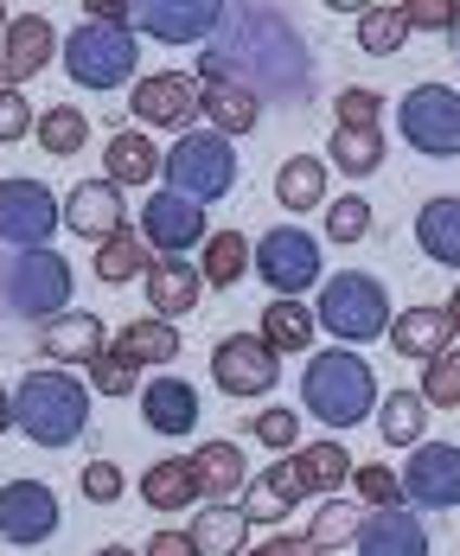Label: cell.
I'll use <instances>...</instances> for the list:
<instances>
[{"instance_id": "cell-38", "label": "cell", "mask_w": 460, "mask_h": 556, "mask_svg": "<svg viewBox=\"0 0 460 556\" xmlns=\"http://www.w3.org/2000/svg\"><path fill=\"white\" fill-rule=\"evenodd\" d=\"M333 167L365 179V173L384 167V135L378 128H333Z\"/></svg>"}, {"instance_id": "cell-22", "label": "cell", "mask_w": 460, "mask_h": 556, "mask_svg": "<svg viewBox=\"0 0 460 556\" xmlns=\"http://www.w3.org/2000/svg\"><path fill=\"white\" fill-rule=\"evenodd\" d=\"M448 339H455L448 307H409V314L391 320V352H397V358H442Z\"/></svg>"}, {"instance_id": "cell-48", "label": "cell", "mask_w": 460, "mask_h": 556, "mask_svg": "<svg viewBox=\"0 0 460 556\" xmlns=\"http://www.w3.org/2000/svg\"><path fill=\"white\" fill-rule=\"evenodd\" d=\"M333 103H340V128H378V110H384V97H378V90H365V84L340 90Z\"/></svg>"}, {"instance_id": "cell-10", "label": "cell", "mask_w": 460, "mask_h": 556, "mask_svg": "<svg viewBox=\"0 0 460 556\" xmlns=\"http://www.w3.org/2000/svg\"><path fill=\"white\" fill-rule=\"evenodd\" d=\"M218 26H225V7H212V0H148V7H135V33H148V39H161V46H212L218 39Z\"/></svg>"}, {"instance_id": "cell-55", "label": "cell", "mask_w": 460, "mask_h": 556, "mask_svg": "<svg viewBox=\"0 0 460 556\" xmlns=\"http://www.w3.org/2000/svg\"><path fill=\"white\" fill-rule=\"evenodd\" d=\"M97 556H135V551H122V544H110V551H97Z\"/></svg>"}, {"instance_id": "cell-34", "label": "cell", "mask_w": 460, "mask_h": 556, "mask_svg": "<svg viewBox=\"0 0 460 556\" xmlns=\"http://www.w3.org/2000/svg\"><path fill=\"white\" fill-rule=\"evenodd\" d=\"M263 345L269 352H314V307L307 301H269L263 307Z\"/></svg>"}, {"instance_id": "cell-52", "label": "cell", "mask_w": 460, "mask_h": 556, "mask_svg": "<svg viewBox=\"0 0 460 556\" xmlns=\"http://www.w3.org/2000/svg\"><path fill=\"white\" fill-rule=\"evenodd\" d=\"M256 556H320V551H314V538H269Z\"/></svg>"}, {"instance_id": "cell-9", "label": "cell", "mask_w": 460, "mask_h": 556, "mask_svg": "<svg viewBox=\"0 0 460 556\" xmlns=\"http://www.w3.org/2000/svg\"><path fill=\"white\" fill-rule=\"evenodd\" d=\"M282 378V352H269L263 333H230L212 345V384L225 396H269Z\"/></svg>"}, {"instance_id": "cell-25", "label": "cell", "mask_w": 460, "mask_h": 556, "mask_svg": "<svg viewBox=\"0 0 460 556\" xmlns=\"http://www.w3.org/2000/svg\"><path fill=\"white\" fill-rule=\"evenodd\" d=\"M192 473H199V500H212V505H225L230 493L250 486V467H243V447L237 442H205L192 454Z\"/></svg>"}, {"instance_id": "cell-40", "label": "cell", "mask_w": 460, "mask_h": 556, "mask_svg": "<svg viewBox=\"0 0 460 556\" xmlns=\"http://www.w3.org/2000/svg\"><path fill=\"white\" fill-rule=\"evenodd\" d=\"M33 135H39V148H46L52 161H71V154H84V141H90V122H84V110H46Z\"/></svg>"}, {"instance_id": "cell-3", "label": "cell", "mask_w": 460, "mask_h": 556, "mask_svg": "<svg viewBox=\"0 0 460 556\" xmlns=\"http://www.w3.org/2000/svg\"><path fill=\"white\" fill-rule=\"evenodd\" d=\"M301 396L314 403V416L327 429H352L365 422V409H378V371L358 358V352H314L307 378H301Z\"/></svg>"}, {"instance_id": "cell-35", "label": "cell", "mask_w": 460, "mask_h": 556, "mask_svg": "<svg viewBox=\"0 0 460 556\" xmlns=\"http://www.w3.org/2000/svg\"><path fill=\"white\" fill-rule=\"evenodd\" d=\"M115 352H128L135 365H173L179 358V333H173V320L148 314V320H128L115 333Z\"/></svg>"}, {"instance_id": "cell-16", "label": "cell", "mask_w": 460, "mask_h": 556, "mask_svg": "<svg viewBox=\"0 0 460 556\" xmlns=\"http://www.w3.org/2000/svg\"><path fill=\"white\" fill-rule=\"evenodd\" d=\"M58 58V33L46 13H20L13 26H7V39H0V84L7 90H20L26 77H39L46 64Z\"/></svg>"}, {"instance_id": "cell-54", "label": "cell", "mask_w": 460, "mask_h": 556, "mask_svg": "<svg viewBox=\"0 0 460 556\" xmlns=\"http://www.w3.org/2000/svg\"><path fill=\"white\" fill-rule=\"evenodd\" d=\"M448 320H455V333H460V288L448 294Z\"/></svg>"}, {"instance_id": "cell-2", "label": "cell", "mask_w": 460, "mask_h": 556, "mask_svg": "<svg viewBox=\"0 0 460 556\" xmlns=\"http://www.w3.org/2000/svg\"><path fill=\"white\" fill-rule=\"evenodd\" d=\"M13 429L33 435L39 447H71L90 429V390L77 378H64L58 365L20 378V390H13Z\"/></svg>"}, {"instance_id": "cell-18", "label": "cell", "mask_w": 460, "mask_h": 556, "mask_svg": "<svg viewBox=\"0 0 460 556\" xmlns=\"http://www.w3.org/2000/svg\"><path fill=\"white\" fill-rule=\"evenodd\" d=\"M64 230H77V237H115L122 230V186L110 179H84V186H71L64 192Z\"/></svg>"}, {"instance_id": "cell-14", "label": "cell", "mask_w": 460, "mask_h": 556, "mask_svg": "<svg viewBox=\"0 0 460 556\" xmlns=\"http://www.w3.org/2000/svg\"><path fill=\"white\" fill-rule=\"evenodd\" d=\"M403 500L429 505V511H455L460 505V447L455 442H416L403 467Z\"/></svg>"}, {"instance_id": "cell-15", "label": "cell", "mask_w": 460, "mask_h": 556, "mask_svg": "<svg viewBox=\"0 0 460 556\" xmlns=\"http://www.w3.org/2000/svg\"><path fill=\"white\" fill-rule=\"evenodd\" d=\"M256 269H263V281L276 294H301V288H314V276H320V250H314L307 230L282 224V230H269L256 243Z\"/></svg>"}, {"instance_id": "cell-43", "label": "cell", "mask_w": 460, "mask_h": 556, "mask_svg": "<svg viewBox=\"0 0 460 556\" xmlns=\"http://www.w3.org/2000/svg\"><path fill=\"white\" fill-rule=\"evenodd\" d=\"M352 486H358V505H371V511H384V505H403V480L391 473V467H378V460L352 467Z\"/></svg>"}, {"instance_id": "cell-41", "label": "cell", "mask_w": 460, "mask_h": 556, "mask_svg": "<svg viewBox=\"0 0 460 556\" xmlns=\"http://www.w3.org/2000/svg\"><path fill=\"white\" fill-rule=\"evenodd\" d=\"M403 39H409V13L403 7H365L358 13V46L365 52L391 58V52H403Z\"/></svg>"}, {"instance_id": "cell-29", "label": "cell", "mask_w": 460, "mask_h": 556, "mask_svg": "<svg viewBox=\"0 0 460 556\" xmlns=\"http://www.w3.org/2000/svg\"><path fill=\"white\" fill-rule=\"evenodd\" d=\"M199 288H205V276H199V269H186V263H173V256H161V263L148 269V301H154V314H161V320L192 314V307H199Z\"/></svg>"}, {"instance_id": "cell-30", "label": "cell", "mask_w": 460, "mask_h": 556, "mask_svg": "<svg viewBox=\"0 0 460 556\" xmlns=\"http://www.w3.org/2000/svg\"><path fill=\"white\" fill-rule=\"evenodd\" d=\"M103 161H110V186H148V179H161V148L148 141V135H110V148H103Z\"/></svg>"}, {"instance_id": "cell-28", "label": "cell", "mask_w": 460, "mask_h": 556, "mask_svg": "<svg viewBox=\"0 0 460 556\" xmlns=\"http://www.w3.org/2000/svg\"><path fill=\"white\" fill-rule=\"evenodd\" d=\"M141 500L161 505V511H186V505H205V500H199V473H192V454L154 460V467L141 473Z\"/></svg>"}, {"instance_id": "cell-51", "label": "cell", "mask_w": 460, "mask_h": 556, "mask_svg": "<svg viewBox=\"0 0 460 556\" xmlns=\"http://www.w3.org/2000/svg\"><path fill=\"white\" fill-rule=\"evenodd\" d=\"M141 556H199V551H192V538H186V531H154V544H148Z\"/></svg>"}, {"instance_id": "cell-53", "label": "cell", "mask_w": 460, "mask_h": 556, "mask_svg": "<svg viewBox=\"0 0 460 556\" xmlns=\"http://www.w3.org/2000/svg\"><path fill=\"white\" fill-rule=\"evenodd\" d=\"M13 429V396H7V384H0V435Z\"/></svg>"}, {"instance_id": "cell-23", "label": "cell", "mask_w": 460, "mask_h": 556, "mask_svg": "<svg viewBox=\"0 0 460 556\" xmlns=\"http://www.w3.org/2000/svg\"><path fill=\"white\" fill-rule=\"evenodd\" d=\"M199 115H212L218 135H250L263 122V103L243 90V84H225V77H199Z\"/></svg>"}, {"instance_id": "cell-13", "label": "cell", "mask_w": 460, "mask_h": 556, "mask_svg": "<svg viewBox=\"0 0 460 556\" xmlns=\"http://www.w3.org/2000/svg\"><path fill=\"white\" fill-rule=\"evenodd\" d=\"M0 538L20 551L58 538V493L46 480H7L0 486Z\"/></svg>"}, {"instance_id": "cell-37", "label": "cell", "mask_w": 460, "mask_h": 556, "mask_svg": "<svg viewBox=\"0 0 460 556\" xmlns=\"http://www.w3.org/2000/svg\"><path fill=\"white\" fill-rule=\"evenodd\" d=\"M365 531V505H352V500H320L314 505V525H307V538H314V551H333V544H352Z\"/></svg>"}, {"instance_id": "cell-57", "label": "cell", "mask_w": 460, "mask_h": 556, "mask_svg": "<svg viewBox=\"0 0 460 556\" xmlns=\"http://www.w3.org/2000/svg\"><path fill=\"white\" fill-rule=\"evenodd\" d=\"M0 90H7V84H0Z\"/></svg>"}, {"instance_id": "cell-5", "label": "cell", "mask_w": 460, "mask_h": 556, "mask_svg": "<svg viewBox=\"0 0 460 556\" xmlns=\"http://www.w3.org/2000/svg\"><path fill=\"white\" fill-rule=\"evenodd\" d=\"M320 327L345 345H371L378 333H391V294L384 281L365 276V269H345V276L327 281L320 294Z\"/></svg>"}, {"instance_id": "cell-49", "label": "cell", "mask_w": 460, "mask_h": 556, "mask_svg": "<svg viewBox=\"0 0 460 556\" xmlns=\"http://www.w3.org/2000/svg\"><path fill=\"white\" fill-rule=\"evenodd\" d=\"M77 486H84V500H97V505H115V500H122V467H115V460H90Z\"/></svg>"}, {"instance_id": "cell-11", "label": "cell", "mask_w": 460, "mask_h": 556, "mask_svg": "<svg viewBox=\"0 0 460 556\" xmlns=\"http://www.w3.org/2000/svg\"><path fill=\"white\" fill-rule=\"evenodd\" d=\"M135 230L148 237L154 256H173V263H179V250H199V243H205V205L167 186V192H154V199L141 205V224H135Z\"/></svg>"}, {"instance_id": "cell-31", "label": "cell", "mask_w": 460, "mask_h": 556, "mask_svg": "<svg viewBox=\"0 0 460 556\" xmlns=\"http://www.w3.org/2000/svg\"><path fill=\"white\" fill-rule=\"evenodd\" d=\"M154 263H161V256H154V250H148V237H141V230H128V224H122L115 237H103V243H97V276L110 281V288H115V281L148 276Z\"/></svg>"}, {"instance_id": "cell-27", "label": "cell", "mask_w": 460, "mask_h": 556, "mask_svg": "<svg viewBox=\"0 0 460 556\" xmlns=\"http://www.w3.org/2000/svg\"><path fill=\"white\" fill-rule=\"evenodd\" d=\"M186 538H192L199 556H243L250 518H243V505H199V518H192Z\"/></svg>"}, {"instance_id": "cell-56", "label": "cell", "mask_w": 460, "mask_h": 556, "mask_svg": "<svg viewBox=\"0 0 460 556\" xmlns=\"http://www.w3.org/2000/svg\"><path fill=\"white\" fill-rule=\"evenodd\" d=\"M7 26H13V20H7V7H0V39H7Z\"/></svg>"}, {"instance_id": "cell-12", "label": "cell", "mask_w": 460, "mask_h": 556, "mask_svg": "<svg viewBox=\"0 0 460 556\" xmlns=\"http://www.w3.org/2000/svg\"><path fill=\"white\" fill-rule=\"evenodd\" d=\"M52 230H58V199L39 179H0V243L46 250Z\"/></svg>"}, {"instance_id": "cell-32", "label": "cell", "mask_w": 460, "mask_h": 556, "mask_svg": "<svg viewBox=\"0 0 460 556\" xmlns=\"http://www.w3.org/2000/svg\"><path fill=\"white\" fill-rule=\"evenodd\" d=\"M250 269H256V243H250L243 230H212L199 276L212 281V288H237V281L250 276Z\"/></svg>"}, {"instance_id": "cell-45", "label": "cell", "mask_w": 460, "mask_h": 556, "mask_svg": "<svg viewBox=\"0 0 460 556\" xmlns=\"http://www.w3.org/2000/svg\"><path fill=\"white\" fill-rule=\"evenodd\" d=\"M135 371H141V365H135L128 352H115V345H103V352L90 358V384L110 390V396H128V390H135Z\"/></svg>"}, {"instance_id": "cell-47", "label": "cell", "mask_w": 460, "mask_h": 556, "mask_svg": "<svg viewBox=\"0 0 460 556\" xmlns=\"http://www.w3.org/2000/svg\"><path fill=\"white\" fill-rule=\"evenodd\" d=\"M33 128H39V115H33V103H26L20 90H0V148L26 141Z\"/></svg>"}, {"instance_id": "cell-8", "label": "cell", "mask_w": 460, "mask_h": 556, "mask_svg": "<svg viewBox=\"0 0 460 556\" xmlns=\"http://www.w3.org/2000/svg\"><path fill=\"white\" fill-rule=\"evenodd\" d=\"M403 135H409V148H422L429 161H455L460 154V97L448 84H416L409 97H403Z\"/></svg>"}, {"instance_id": "cell-21", "label": "cell", "mask_w": 460, "mask_h": 556, "mask_svg": "<svg viewBox=\"0 0 460 556\" xmlns=\"http://www.w3.org/2000/svg\"><path fill=\"white\" fill-rule=\"evenodd\" d=\"M141 416H148L154 435H192L199 429V390L186 378H154L141 390Z\"/></svg>"}, {"instance_id": "cell-24", "label": "cell", "mask_w": 460, "mask_h": 556, "mask_svg": "<svg viewBox=\"0 0 460 556\" xmlns=\"http://www.w3.org/2000/svg\"><path fill=\"white\" fill-rule=\"evenodd\" d=\"M39 352L52 358L58 371L64 365H90L103 352V320L97 314H58L52 327H46V339H39Z\"/></svg>"}, {"instance_id": "cell-19", "label": "cell", "mask_w": 460, "mask_h": 556, "mask_svg": "<svg viewBox=\"0 0 460 556\" xmlns=\"http://www.w3.org/2000/svg\"><path fill=\"white\" fill-rule=\"evenodd\" d=\"M358 556H429V531L409 505H384L365 518L358 531Z\"/></svg>"}, {"instance_id": "cell-7", "label": "cell", "mask_w": 460, "mask_h": 556, "mask_svg": "<svg viewBox=\"0 0 460 556\" xmlns=\"http://www.w3.org/2000/svg\"><path fill=\"white\" fill-rule=\"evenodd\" d=\"M167 186L186 192V199H225L237 186V148H230L218 128H192L167 148Z\"/></svg>"}, {"instance_id": "cell-1", "label": "cell", "mask_w": 460, "mask_h": 556, "mask_svg": "<svg viewBox=\"0 0 460 556\" xmlns=\"http://www.w3.org/2000/svg\"><path fill=\"white\" fill-rule=\"evenodd\" d=\"M199 77L243 84L256 103H301L314 90V58L294 20L276 7H225L218 39L199 52Z\"/></svg>"}, {"instance_id": "cell-46", "label": "cell", "mask_w": 460, "mask_h": 556, "mask_svg": "<svg viewBox=\"0 0 460 556\" xmlns=\"http://www.w3.org/2000/svg\"><path fill=\"white\" fill-rule=\"evenodd\" d=\"M365 230H371V205L365 199H333L327 205V237L333 243H358Z\"/></svg>"}, {"instance_id": "cell-17", "label": "cell", "mask_w": 460, "mask_h": 556, "mask_svg": "<svg viewBox=\"0 0 460 556\" xmlns=\"http://www.w3.org/2000/svg\"><path fill=\"white\" fill-rule=\"evenodd\" d=\"M128 103H135V115H141L148 128H186V135H192V115H199V77H186V71L141 77Z\"/></svg>"}, {"instance_id": "cell-33", "label": "cell", "mask_w": 460, "mask_h": 556, "mask_svg": "<svg viewBox=\"0 0 460 556\" xmlns=\"http://www.w3.org/2000/svg\"><path fill=\"white\" fill-rule=\"evenodd\" d=\"M416 237H422V250H429L435 263L460 269V199H429V205L416 212Z\"/></svg>"}, {"instance_id": "cell-26", "label": "cell", "mask_w": 460, "mask_h": 556, "mask_svg": "<svg viewBox=\"0 0 460 556\" xmlns=\"http://www.w3.org/2000/svg\"><path fill=\"white\" fill-rule=\"evenodd\" d=\"M294 460V473H301V486H307V500H333L345 480H352V454H345L340 442H314V447H294L288 454Z\"/></svg>"}, {"instance_id": "cell-39", "label": "cell", "mask_w": 460, "mask_h": 556, "mask_svg": "<svg viewBox=\"0 0 460 556\" xmlns=\"http://www.w3.org/2000/svg\"><path fill=\"white\" fill-rule=\"evenodd\" d=\"M378 422H384V442L391 447H416L422 442V429H429V403H422L416 390H391Z\"/></svg>"}, {"instance_id": "cell-20", "label": "cell", "mask_w": 460, "mask_h": 556, "mask_svg": "<svg viewBox=\"0 0 460 556\" xmlns=\"http://www.w3.org/2000/svg\"><path fill=\"white\" fill-rule=\"evenodd\" d=\"M294 505H307V486H301V473H294L288 454L263 473V480L243 486V518H250V525H282Z\"/></svg>"}, {"instance_id": "cell-58", "label": "cell", "mask_w": 460, "mask_h": 556, "mask_svg": "<svg viewBox=\"0 0 460 556\" xmlns=\"http://www.w3.org/2000/svg\"><path fill=\"white\" fill-rule=\"evenodd\" d=\"M243 556H250V551H243Z\"/></svg>"}, {"instance_id": "cell-42", "label": "cell", "mask_w": 460, "mask_h": 556, "mask_svg": "<svg viewBox=\"0 0 460 556\" xmlns=\"http://www.w3.org/2000/svg\"><path fill=\"white\" fill-rule=\"evenodd\" d=\"M422 403H429V409H460V352L429 358V371H422Z\"/></svg>"}, {"instance_id": "cell-36", "label": "cell", "mask_w": 460, "mask_h": 556, "mask_svg": "<svg viewBox=\"0 0 460 556\" xmlns=\"http://www.w3.org/2000/svg\"><path fill=\"white\" fill-rule=\"evenodd\" d=\"M276 199H282L288 212H314V205L327 199V161H314V154L282 161V173H276Z\"/></svg>"}, {"instance_id": "cell-6", "label": "cell", "mask_w": 460, "mask_h": 556, "mask_svg": "<svg viewBox=\"0 0 460 556\" xmlns=\"http://www.w3.org/2000/svg\"><path fill=\"white\" fill-rule=\"evenodd\" d=\"M135 26H103V20H84L71 39H64V71L84 84V90H115L135 77Z\"/></svg>"}, {"instance_id": "cell-50", "label": "cell", "mask_w": 460, "mask_h": 556, "mask_svg": "<svg viewBox=\"0 0 460 556\" xmlns=\"http://www.w3.org/2000/svg\"><path fill=\"white\" fill-rule=\"evenodd\" d=\"M403 13H409V26H422V33H455L460 26V7H448V0H409Z\"/></svg>"}, {"instance_id": "cell-44", "label": "cell", "mask_w": 460, "mask_h": 556, "mask_svg": "<svg viewBox=\"0 0 460 556\" xmlns=\"http://www.w3.org/2000/svg\"><path fill=\"white\" fill-rule=\"evenodd\" d=\"M250 435L263 447H276V454H294V442H301V416L294 409H256L250 416Z\"/></svg>"}, {"instance_id": "cell-4", "label": "cell", "mask_w": 460, "mask_h": 556, "mask_svg": "<svg viewBox=\"0 0 460 556\" xmlns=\"http://www.w3.org/2000/svg\"><path fill=\"white\" fill-rule=\"evenodd\" d=\"M0 294L20 320H58L71 314V263L58 250H13L7 269H0Z\"/></svg>"}]
</instances>
